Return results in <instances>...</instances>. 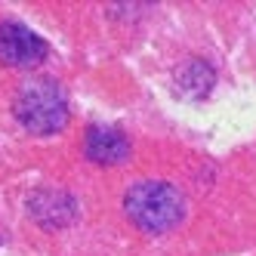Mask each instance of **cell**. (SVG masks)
<instances>
[{
    "label": "cell",
    "mask_w": 256,
    "mask_h": 256,
    "mask_svg": "<svg viewBox=\"0 0 256 256\" xmlns=\"http://www.w3.org/2000/svg\"><path fill=\"white\" fill-rule=\"evenodd\" d=\"M12 112H16V118H19V124L25 126V130H31V133H38V136L59 133L68 124L65 90L56 80H50V78L28 80L19 93H16Z\"/></svg>",
    "instance_id": "2"
},
{
    "label": "cell",
    "mask_w": 256,
    "mask_h": 256,
    "mask_svg": "<svg viewBox=\"0 0 256 256\" xmlns=\"http://www.w3.org/2000/svg\"><path fill=\"white\" fill-rule=\"evenodd\" d=\"M84 152L96 164H120V160L130 158V142H126V136L118 126L96 124V126H90L86 136H84Z\"/></svg>",
    "instance_id": "4"
},
{
    "label": "cell",
    "mask_w": 256,
    "mask_h": 256,
    "mask_svg": "<svg viewBox=\"0 0 256 256\" xmlns=\"http://www.w3.org/2000/svg\"><path fill=\"white\" fill-rule=\"evenodd\" d=\"M46 40L19 22H0V62L12 68H31L46 59Z\"/></svg>",
    "instance_id": "3"
},
{
    "label": "cell",
    "mask_w": 256,
    "mask_h": 256,
    "mask_svg": "<svg viewBox=\"0 0 256 256\" xmlns=\"http://www.w3.org/2000/svg\"><path fill=\"white\" fill-rule=\"evenodd\" d=\"M124 210L142 232H170L186 216V198L176 186L160 179H142L124 194Z\"/></svg>",
    "instance_id": "1"
}]
</instances>
